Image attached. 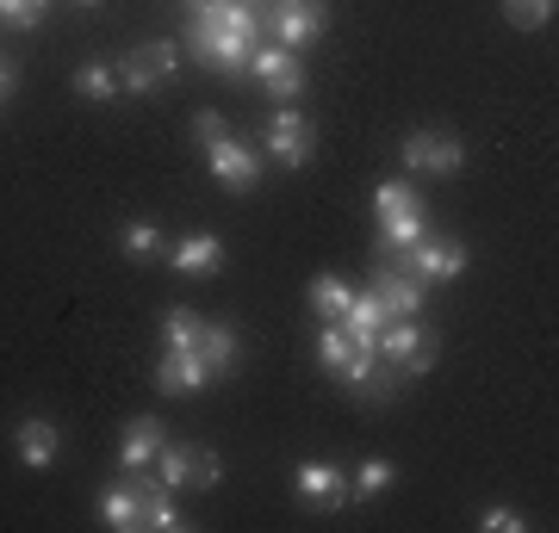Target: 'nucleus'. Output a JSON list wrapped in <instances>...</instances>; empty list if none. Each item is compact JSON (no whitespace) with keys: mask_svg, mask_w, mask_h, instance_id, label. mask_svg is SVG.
Segmentation results:
<instances>
[{"mask_svg":"<svg viewBox=\"0 0 559 533\" xmlns=\"http://www.w3.org/2000/svg\"><path fill=\"white\" fill-rule=\"evenodd\" d=\"M392 484H399V465H392V459H367L355 472V484H348V502H373V496H385Z\"/></svg>","mask_w":559,"mask_h":533,"instance_id":"412c9836","label":"nucleus"},{"mask_svg":"<svg viewBox=\"0 0 559 533\" xmlns=\"http://www.w3.org/2000/svg\"><path fill=\"white\" fill-rule=\"evenodd\" d=\"M193 137H200L205 149H212V143H224V137H230V124H224L218 112H200V119H193Z\"/></svg>","mask_w":559,"mask_h":533,"instance_id":"7c9ffc66","label":"nucleus"},{"mask_svg":"<svg viewBox=\"0 0 559 533\" xmlns=\"http://www.w3.org/2000/svg\"><path fill=\"white\" fill-rule=\"evenodd\" d=\"M224 477V459L212 453V447H200V440H180V447H168L162 440L156 453V484H168V490H212Z\"/></svg>","mask_w":559,"mask_h":533,"instance_id":"f257e3e1","label":"nucleus"},{"mask_svg":"<svg viewBox=\"0 0 559 533\" xmlns=\"http://www.w3.org/2000/svg\"><path fill=\"white\" fill-rule=\"evenodd\" d=\"M13 94V69H7V62H0V99Z\"/></svg>","mask_w":559,"mask_h":533,"instance_id":"2f4dec72","label":"nucleus"},{"mask_svg":"<svg viewBox=\"0 0 559 533\" xmlns=\"http://www.w3.org/2000/svg\"><path fill=\"white\" fill-rule=\"evenodd\" d=\"M143 528L150 533L180 528V509H175V490H168V484H143Z\"/></svg>","mask_w":559,"mask_h":533,"instance_id":"4be33fe9","label":"nucleus"},{"mask_svg":"<svg viewBox=\"0 0 559 533\" xmlns=\"http://www.w3.org/2000/svg\"><path fill=\"white\" fill-rule=\"evenodd\" d=\"M162 440H168V428H162L156 415H138V422H124V435H119V465L124 472H150L162 453Z\"/></svg>","mask_w":559,"mask_h":533,"instance_id":"ddd939ff","label":"nucleus"},{"mask_svg":"<svg viewBox=\"0 0 559 533\" xmlns=\"http://www.w3.org/2000/svg\"><path fill=\"white\" fill-rule=\"evenodd\" d=\"M323 25H330V0H280L274 7V38L286 50H305L311 38H323Z\"/></svg>","mask_w":559,"mask_h":533,"instance_id":"6e6552de","label":"nucleus"},{"mask_svg":"<svg viewBox=\"0 0 559 533\" xmlns=\"http://www.w3.org/2000/svg\"><path fill=\"white\" fill-rule=\"evenodd\" d=\"M205 161H212V180H218V186H230V193H249V186L261 180V156L242 137L212 143V149H205Z\"/></svg>","mask_w":559,"mask_h":533,"instance_id":"1a4fd4ad","label":"nucleus"},{"mask_svg":"<svg viewBox=\"0 0 559 533\" xmlns=\"http://www.w3.org/2000/svg\"><path fill=\"white\" fill-rule=\"evenodd\" d=\"M503 20L522 25V32H535V25L554 20V0H503Z\"/></svg>","mask_w":559,"mask_h":533,"instance_id":"cd10ccee","label":"nucleus"},{"mask_svg":"<svg viewBox=\"0 0 559 533\" xmlns=\"http://www.w3.org/2000/svg\"><path fill=\"white\" fill-rule=\"evenodd\" d=\"M436 329H423L417 316H385V329H380V360L392 366V373H429L436 366Z\"/></svg>","mask_w":559,"mask_h":533,"instance_id":"f03ea898","label":"nucleus"},{"mask_svg":"<svg viewBox=\"0 0 559 533\" xmlns=\"http://www.w3.org/2000/svg\"><path fill=\"white\" fill-rule=\"evenodd\" d=\"M348 354H355V341H348V329H342V323H323V336H318V366H323V373H336V378H342Z\"/></svg>","mask_w":559,"mask_h":533,"instance_id":"b1692460","label":"nucleus"},{"mask_svg":"<svg viewBox=\"0 0 559 533\" xmlns=\"http://www.w3.org/2000/svg\"><path fill=\"white\" fill-rule=\"evenodd\" d=\"M342 329L355 348H380V329H385V304L380 292H355L348 298V311H342Z\"/></svg>","mask_w":559,"mask_h":533,"instance_id":"dca6fc26","label":"nucleus"},{"mask_svg":"<svg viewBox=\"0 0 559 533\" xmlns=\"http://www.w3.org/2000/svg\"><path fill=\"white\" fill-rule=\"evenodd\" d=\"M193 50H200L212 69H230V75H242V69H249V50H255V38L224 32V25H193Z\"/></svg>","mask_w":559,"mask_h":533,"instance_id":"9b49d317","label":"nucleus"},{"mask_svg":"<svg viewBox=\"0 0 559 533\" xmlns=\"http://www.w3.org/2000/svg\"><path fill=\"white\" fill-rule=\"evenodd\" d=\"M392 255H399V267H404V274H417L423 286H429V279L466 274V249H460V242H448V237H417L411 249H392Z\"/></svg>","mask_w":559,"mask_h":533,"instance_id":"423d86ee","label":"nucleus"},{"mask_svg":"<svg viewBox=\"0 0 559 533\" xmlns=\"http://www.w3.org/2000/svg\"><path fill=\"white\" fill-rule=\"evenodd\" d=\"M180 69V44L156 38V44H138L131 57L119 62V94H150V87H168Z\"/></svg>","mask_w":559,"mask_h":533,"instance_id":"20e7f679","label":"nucleus"},{"mask_svg":"<svg viewBox=\"0 0 559 533\" xmlns=\"http://www.w3.org/2000/svg\"><path fill=\"white\" fill-rule=\"evenodd\" d=\"M200 360L212 366V378H224V373H237V354H242V341H237V329L230 323H200Z\"/></svg>","mask_w":559,"mask_h":533,"instance_id":"a211bd4d","label":"nucleus"},{"mask_svg":"<svg viewBox=\"0 0 559 533\" xmlns=\"http://www.w3.org/2000/svg\"><path fill=\"white\" fill-rule=\"evenodd\" d=\"M479 528H485V533H522L528 521H522L516 509H503V502H498V509H485V514H479Z\"/></svg>","mask_w":559,"mask_h":533,"instance_id":"c756f323","label":"nucleus"},{"mask_svg":"<svg viewBox=\"0 0 559 533\" xmlns=\"http://www.w3.org/2000/svg\"><path fill=\"white\" fill-rule=\"evenodd\" d=\"M200 341V316L187 311V304H175V311L162 316V348H193Z\"/></svg>","mask_w":559,"mask_h":533,"instance_id":"bb28decb","label":"nucleus"},{"mask_svg":"<svg viewBox=\"0 0 559 533\" xmlns=\"http://www.w3.org/2000/svg\"><path fill=\"white\" fill-rule=\"evenodd\" d=\"M399 161L411 174H460L466 168V143L448 137V131H411L399 143Z\"/></svg>","mask_w":559,"mask_h":533,"instance_id":"39448f33","label":"nucleus"},{"mask_svg":"<svg viewBox=\"0 0 559 533\" xmlns=\"http://www.w3.org/2000/svg\"><path fill=\"white\" fill-rule=\"evenodd\" d=\"M293 490L311 502V509H342L348 502V472L342 465H323V459H305L293 472Z\"/></svg>","mask_w":559,"mask_h":533,"instance_id":"9d476101","label":"nucleus"},{"mask_svg":"<svg viewBox=\"0 0 559 533\" xmlns=\"http://www.w3.org/2000/svg\"><path fill=\"white\" fill-rule=\"evenodd\" d=\"M168 267L175 274H187V279H200V274H218L224 267V242L218 237H187V242H168Z\"/></svg>","mask_w":559,"mask_h":533,"instance_id":"2eb2a0df","label":"nucleus"},{"mask_svg":"<svg viewBox=\"0 0 559 533\" xmlns=\"http://www.w3.org/2000/svg\"><path fill=\"white\" fill-rule=\"evenodd\" d=\"M44 7L50 0H0V25H13V32H32L44 20Z\"/></svg>","mask_w":559,"mask_h":533,"instance_id":"c85d7f7f","label":"nucleus"},{"mask_svg":"<svg viewBox=\"0 0 559 533\" xmlns=\"http://www.w3.org/2000/svg\"><path fill=\"white\" fill-rule=\"evenodd\" d=\"M75 7H100V0H75Z\"/></svg>","mask_w":559,"mask_h":533,"instance_id":"473e14b6","label":"nucleus"},{"mask_svg":"<svg viewBox=\"0 0 559 533\" xmlns=\"http://www.w3.org/2000/svg\"><path fill=\"white\" fill-rule=\"evenodd\" d=\"M75 94L81 99H112L119 94V69H106V62H81L75 69Z\"/></svg>","mask_w":559,"mask_h":533,"instance_id":"393cba45","label":"nucleus"},{"mask_svg":"<svg viewBox=\"0 0 559 533\" xmlns=\"http://www.w3.org/2000/svg\"><path fill=\"white\" fill-rule=\"evenodd\" d=\"M249 75L267 87V99H299L305 94V69H299V50H249Z\"/></svg>","mask_w":559,"mask_h":533,"instance_id":"0eeeda50","label":"nucleus"},{"mask_svg":"<svg viewBox=\"0 0 559 533\" xmlns=\"http://www.w3.org/2000/svg\"><path fill=\"white\" fill-rule=\"evenodd\" d=\"M348 298H355V292H348V286H342L336 274H318V279H311V311H318L323 323H342Z\"/></svg>","mask_w":559,"mask_h":533,"instance_id":"5701e85b","label":"nucleus"},{"mask_svg":"<svg viewBox=\"0 0 559 533\" xmlns=\"http://www.w3.org/2000/svg\"><path fill=\"white\" fill-rule=\"evenodd\" d=\"M373 211H380V223H385V218H404V211H423V198H417V186L385 180L380 193H373Z\"/></svg>","mask_w":559,"mask_h":533,"instance_id":"a878e982","label":"nucleus"},{"mask_svg":"<svg viewBox=\"0 0 559 533\" xmlns=\"http://www.w3.org/2000/svg\"><path fill=\"white\" fill-rule=\"evenodd\" d=\"M100 521L112 533H143V484H112V490H100Z\"/></svg>","mask_w":559,"mask_h":533,"instance_id":"f3484780","label":"nucleus"},{"mask_svg":"<svg viewBox=\"0 0 559 533\" xmlns=\"http://www.w3.org/2000/svg\"><path fill=\"white\" fill-rule=\"evenodd\" d=\"M119 249H124V261H131V267H150V261H168V237H162L156 223H124Z\"/></svg>","mask_w":559,"mask_h":533,"instance_id":"aec40b11","label":"nucleus"},{"mask_svg":"<svg viewBox=\"0 0 559 533\" xmlns=\"http://www.w3.org/2000/svg\"><path fill=\"white\" fill-rule=\"evenodd\" d=\"M373 292H380V304H385V316H417L423 311V279L417 274H380L373 279Z\"/></svg>","mask_w":559,"mask_h":533,"instance_id":"6ab92c4d","label":"nucleus"},{"mask_svg":"<svg viewBox=\"0 0 559 533\" xmlns=\"http://www.w3.org/2000/svg\"><path fill=\"white\" fill-rule=\"evenodd\" d=\"M13 447H20V465H32V472H50V465H57V453H62V435H57V422L32 415V422H20Z\"/></svg>","mask_w":559,"mask_h":533,"instance_id":"4468645a","label":"nucleus"},{"mask_svg":"<svg viewBox=\"0 0 559 533\" xmlns=\"http://www.w3.org/2000/svg\"><path fill=\"white\" fill-rule=\"evenodd\" d=\"M156 385H162L168 397H180V391H205V385H212V366L200 360V348H162Z\"/></svg>","mask_w":559,"mask_h":533,"instance_id":"f8f14e48","label":"nucleus"},{"mask_svg":"<svg viewBox=\"0 0 559 533\" xmlns=\"http://www.w3.org/2000/svg\"><path fill=\"white\" fill-rule=\"evenodd\" d=\"M261 149L280 161V168H305V161L318 156V124L305 119L299 106H280L267 131H261Z\"/></svg>","mask_w":559,"mask_h":533,"instance_id":"7ed1b4c3","label":"nucleus"}]
</instances>
